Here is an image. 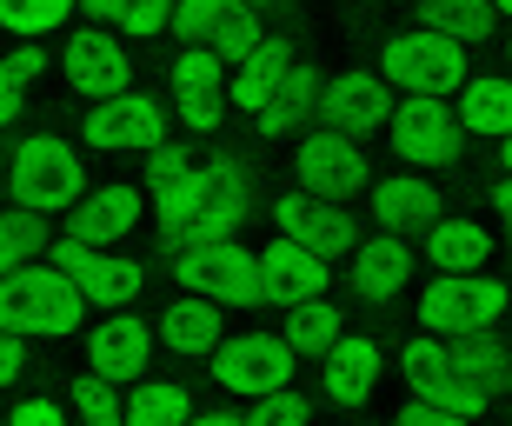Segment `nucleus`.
<instances>
[{
    "mask_svg": "<svg viewBox=\"0 0 512 426\" xmlns=\"http://www.w3.org/2000/svg\"><path fill=\"white\" fill-rule=\"evenodd\" d=\"M253 180L240 160H207L193 167L187 180H173L167 194H153V213H160V240L167 247H187V240H233V227L247 220Z\"/></svg>",
    "mask_w": 512,
    "mask_h": 426,
    "instance_id": "1",
    "label": "nucleus"
},
{
    "mask_svg": "<svg viewBox=\"0 0 512 426\" xmlns=\"http://www.w3.org/2000/svg\"><path fill=\"white\" fill-rule=\"evenodd\" d=\"M80 313H87V300H80V287L67 280L60 267H14L0 273V327H14L20 340L34 333V340H67V333L80 327Z\"/></svg>",
    "mask_w": 512,
    "mask_h": 426,
    "instance_id": "2",
    "label": "nucleus"
},
{
    "mask_svg": "<svg viewBox=\"0 0 512 426\" xmlns=\"http://www.w3.org/2000/svg\"><path fill=\"white\" fill-rule=\"evenodd\" d=\"M7 194L27 213H67L87 194V167H80V154L60 134H27L7 154Z\"/></svg>",
    "mask_w": 512,
    "mask_h": 426,
    "instance_id": "3",
    "label": "nucleus"
},
{
    "mask_svg": "<svg viewBox=\"0 0 512 426\" xmlns=\"http://www.w3.org/2000/svg\"><path fill=\"white\" fill-rule=\"evenodd\" d=\"M512 293L506 280H493V273H433L426 280V293H419V320H426V333H439V340H466V333H493L499 320H506Z\"/></svg>",
    "mask_w": 512,
    "mask_h": 426,
    "instance_id": "4",
    "label": "nucleus"
},
{
    "mask_svg": "<svg viewBox=\"0 0 512 426\" xmlns=\"http://www.w3.org/2000/svg\"><path fill=\"white\" fill-rule=\"evenodd\" d=\"M167 267L187 293H207L213 307H260V253H247L240 240L167 247Z\"/></svg>",
    "mask_w": 512,
    "mask_h": 426,
    "instance_id": "5",
    "label": "nucleus"
},
{
    "mask_svg": "<svg viewBox=\"0 0 512 426\" xmlns=\"http://www.w3.org/2000/svg\"><path fill=\"white\" fill-rule=\"evenodd\" d=\"M380 74L406 94H459L466 87V54H459V40L433 34V27H413V34H393L380 47Z\"/></svg>",
    "mask_w": 512,
    "mask_h": 426,
    "instance_id": "6",
    "label": "nucleus"
},
{
    "mask_svg": "<svg viewBox=\"0 0 512 426\" xmlns=\"http://www.w3.org/2000/svg\"><path fill=\"white\" fill-rule=\"evenodd\" d=\"M293 373H300V353L286 333H240V340L213 347V380L227 393H247V400L293 387Z\"/></svg>",
    "mask_w": 512,
    "mask_h": 426,
    "instance_id": "7",
    "label": "nucleus"
},
{
    "mask_svg": "<svg viewBox=\"0 0 512 426\" xmlns=\"http://www.w3.org/2000/svg\"><path fill=\"white\" fill-rule=\"evenodd\" d=\"M386 134H393V160H406V167H446V160H459V114L439 94L393 100Z\"/></svg>",
    "mask_w": 512,
    "mask_h": 426,
    "instance_id": "8",
    "label": "nucleus"
},
{
    "mask_svg": "<svg viewBox=\"0 0 512 426\" xmlns=\"http://www.w3.org/2000/svg\"><path fill=\"white\" fill-rule=\"evenodd\" d=\"M167 140V107L153 94H107L87 107V147L100 154H153Z\"/></svg>",
    "mask_w": 512,
    "mask_h": 426,
    "instance_id": "9",
    "label": "nucleus"
},
{
    "mask_svg": "<svg viewBox=\"0 0 512 426\" xmlns=\"http://www.w3.org/2000/svg\"><path fill=\"white\" fill-rule=\"evenodd\" d=\"M60 74H67L74 94L107 100V94H127L133 87V54L114 27H74L67 47H60Z\"/></svg>",
    "mask_w": 512,
    "mask_h": 426,
    "instance_id": "10",
    "label": "nucleus"
},
{
    "mask_svg": "<svg viewBox=\"0 0 512 426\" xmlns=\"http://www.w3.org/2000/svg\"><path fill=\"white\" fill-rule=\"evenodd\" d=\"M54 267L80 287V300H87V307H107V313L133 307V300H140V280H147V267H140V260L107 253V247H80V240H60V247H54Z\"/></svg>",
    "mask_w": 512,
    "mask_h": 426,
    "instance_id": "11",
    "label": "nucleus"
},
{
    "mask_svg": "<svg viewBox=\"0 0 512 426\" xmlns=\"http://www.w3.org/2000/svg\"><path fill=\"white\" fill-rule=\"evenodd\" d=\"M293 167H300V187L306 194H326V200H353V194H366L373 187V167H366V154H360V140L353 134H313V140H300V154H293Z\"/></svg>",
    "mask_w": 512,
    "mask_h": 426,
    "instance_id": "12",
    "label": "nucleus"
},
{
    "mask_svg": "<svg viewBox=\"0 0 512 426\" xmlns=\"http://www.w3.org/2000/svg\"><path fill=\"white\" fill-rule=\"evenodd\" d=\"M273 227H280V240H300V247H313L320 260L360 247L353 213H346L340 200H326V194H306V187H300V194H280V200H273Z\"/></svg>",
    "mask_w": 512,
    "mask_h": 426,
    "instance_id": "13",
    "label": "nucleus"
},
{
    "mask_svg": "<svg viewBox=\"0 0 512 426\" xmlns=\"http://www.w3.org/2000/svg\"><path fill=\"white\" fill-rule=\"evenodd\" d=\"M173 114L187 134H213L227 114V60L213 47H187L173 60Z\"/></svg>",
    "mask_w": 512,
    "mask_h": 426,
    "instance_id": "14",
    "label": "nucleus"
},
{
    "mask_svg": "<svg viewBox=\"0 0 512 426\" xmlns=\"http://www.w3.org/2000/svg\"><path fill=\"white\" fill-rule=\"evenodd\" d=\"M393 114V94H386V74H340L320 87V120L333 134H373Z\"/></svg>",
    "mask_w": 512,
    "mask_h": 426,
    "instance_id": "15",
    "label": "nucleus"
},
{
    "mask_svg": "<svg viewBox=\"0 0 512 426\" xmlns=\"http://www.w3.org/2000/svg\"><path fill=\"white\" fill-rule=\"evenodd\" d=\"M147 360H153V327H147V320H133L127 307L87 333V367H94L100 380H114V387L140 380V373H147Z\"/></svg>",
    "mask_w": 512,
    "mask_h": 426,
    "instance_id": "16",
    "label": "nucleus"
},
{
    "mask_svg": "<svg viewBox=\"0 0 512 426\" xmlns=\"http://www.w3.org/2000/svg\"><path fill=\"white\" fill-rule=\"evenodd\" d=\"M326 260L313 247H300V240H280V247L260 253V300L266 307H300V300H313V293H326Z\"/></svg>",
    "mask_w": 512,
    "mask_h": 426,
    "instance_id": "17",
    "label": "nucleus"
},
{
    "mask_svg": "<svg viewBox=\"0 0 512 426\" xmlns=\"http://www.w3.org/2000/svg\"><path fill=\"white\" fill-rule=\"evenodd\" d=\"M140 227V187H94L67 207V240L80 247H114Z\"/></svg>",
    "mask_w": 512,
    "mask_h": 426,
    "instance_id": "18",
    "label": "nucleus"
},
{
    "mask_svg": "<svg viewBox=\"0 0 512 426\" xmlns=\"http://www.w3.org/2000/svg\"><path fill=\"white\" fill-rule=\"evenodd\" d=\"M366 194H373V220H380L386 233H413V227H433L439 220V187L426 174H413V167L373 180Z\"/></svg>",
    "mask_w": 512,
    "mask_h": 426,
    "instance_id": "19",
    "label": "nucleus"
},
{
    "mask_svg": "<svg viewBox=\"0 0 512 426\" xmlns=\"http://www.w3.org/2000/svg\"><path fill=\"white\" fill-rule=\"evenodd\" d=\"M326 400H333V407H366V400H373V387H380V347H373V340H366V333H353V340H333V347H326Z\"/></svg>",
    "mask_w": 512,
    "mask_h": 426,
    "instance_id": "20",
    "label": "nucleus"
},
{
    "mask_svg": "<svg viewBox=\"0 0 512 426\" xmlns=\"http://www.w3.org/2000/svg\"><path fill=\"white\" fill-rule=\"evenodd\" d=\"M406 273H413V253H406L399 233H373V240L353 247V293H360V300H393V293H406Z\"/></svg>",
    "mask_w": 512,
    "mask_h": 426,
    "instance_id": "21",
    "label": "nucleus"
},
{
    "mask_svg": "<svg viewBox=\"0 0 512 426\" xmlns=\"http://www.w3.org/2000/svg\"><path fill=\"white\" fill-rule=\"evenodd\" d=\"M160 340H167L180 360H200V353H213L220 340H227V327H220V307H213L207 293H180V300L160 313Z\"/></svg>",
    "mask_w": 512,
    "mask_h": 426,
    "instance_id": "22",
    "label": "nucleus"
},
{
    "mask_svg": "<svg viewBox=\"0 0 512 426\" xmlns=\"http://www.w3.org/2000/svg\"><path fill=\"white\" fill-rule=\"evenodd\" d=\"M320 87H326V80L313 74L306 60H293V67H286V80L273 87V94H266L260 114H253V120H260V134H266V140H280V134H293L300 120H313V114H320Z\"/></svg>",
    "mask_w": 512,
    "mask_h": 426,
    "instance_id": "23",
    "label": "nucleus"
},
{
    "mask_svg": "<svg viewBox=\"0 0 512 426\" xmlns=\"http://www.w3.org/2000/svg\"><path fill=\"white\" fill-rule=\"evenodd\" d=\"M286 67H293V40H280V34H266L260 47H253L240 67H233V80H227V100L233 107H247V114H260L266 107V94L286 80Z\"/></svg>",
    "mask_w": 512,
    "mask_h": 426,
    "instance_id": "24",
    "label": "nucleus"
},
{
    "mask_svg": "<svg viewBox=\"0 0 512 426\" xmlns=\"http://www.w3.org/2000/svg\"><path fill=\"white\" fill-rule=\"evenodd\" d=\"M459 127L479 140H512V80L506 74H473L459 87Z\"/></svg>",
    "mask_w": 512,
    "mask_h": 426,
    "instance_id": "25",
    "label": "nucleus"
},
{
    "mask_svg": "<svg viewBox=\"0 0 512 426\" xmlns=\"http://www.w3.org/2000/svg\"><path fill=\"white\" fill-rule=\"evenodd\" d=\"M486 253H493V240H486V227L479 220H433L426 227V267H439V273H473V267H486Z\"/></svg>",
    "mask_w": 512,
    "mask_h": 426,
    "instance_id": "26",
    "label": "nucleus"
},
{
    "mask_svg": "<svg viewBox=\"0 0 512 426\" xmlns=\"http://www.w3.org/2000/svg\"><path fill=\"white\" fill-rule=\"evenodd\" d=\"M419 20H426L433 34L473 47V40H486L499 27V0H419Z\"/></svg>",
    "mask_w": 512,
    "mask_h": 426,
    "instance_id": "27",
    "label": "nucleus"
},
{
    "mask_svg": "<svg viewBox=\"0 0 512 426\" xmlns=\"http://www.w3.org/2000/svg\"><path fill=\"white\" fill-rule=\"evenodd\" d=\"M446 347H453V373H466L473 387H486V393L512 387V353L499 333H466V340H446Z\"/></svg>",
    "mask_w": 512,
    "mask_h": 426,
    "instance_id": "28",
    "label": "nucleus"
},
{
    "mask_svg": "<svg viewBox=\"0 0 512 426\" xmlns=\"http://www.w3.org/2000/svg\"><path fill=\"white\" fill-rule=\"evenodd\" d=\"M240 14H253L247 0H173V20H167V27L187 40V47H213V40L227 34Z\"/></svg>",
    "mask_w": 512,
    "mask_h": 426,
    "instance_id": "29",
    "label": "nucleus"
},
{
    "mask_svg": "<svg viewBox=\"0 0 512 426\" xmlns=\"http://www.w3.org/2000/svg\"><path fill=\"white\" fill-rule=\"evenodd\" d=\"M127 426H193V400L173 380H133L127 393Z\"/></svg>",
    "mask_w": 512,
    "mask_h": 426,
    "instance_id": "30",
    "label": "nucleus"
},
{
    "mask_svg": "<svg viewBox=\"0 0 512 426\" xmlns=\"http://www.w3.org/2000/svg\"><path fill=\"white\" fill-rule=\"evenodd\" d=\"M80 7H87L100 27L127 34V40H147V34H160V27L173 20V0H80Z\"/></svg>",
    "mask_w": 512,
    "mask_h": 426,
    "instance_id": "31",
    "label": "nucleus"
},
{
    "mask_svg": "<svg viewBox=\"0 0 512 426\" xmlns=\"http://www.w3.org/2000/svg\"><path fill=\"white\" fill-rule=\"evenodd\" d=\"M286 340H293V353H326L333 340H340V307H333L326 293L286 307Z\"/></svg>",
    "mask_w": 512,
    "mask_h": 426,
    "instance_id": "32",
    "label": "nucleus"
},
{
    "mask_svg": "<svg viewBox=\"0 0 512 426\" xmlns=\"http://www.w3.org/2000/svg\"><path fill=\"white\" fill-rule=\"evenodd\" d=\"M413 400H426V407H439V413H459V420H479V413L493 407V393L486 387H473L466 373H433V380H419L413 387Z\"/></svg>",
    "mask_w": 512,
    "mask_h": 426,
    "instance_id": "33",
    "label": "nucleus"
},
{
    "mask_svg": "<svg viewBox=\"0 0 512 426\" xmlns=\"http://www.w3.org/2000/svg\"><path fill=\"white\" fill-rule=\"evenodd\" d=\"M40 67H47V54H40L34 40H20L14 54L0 60V127H14L20 107H27V87L40 80Z\"/></svg>",
    "mask_w": 512,
    "mask_h": 426,
    "instance_id": "34",
    "label": "nucleus"
},
{
    "mask_svg": "<svg viewBox=\"0 0 512 426\" xmlns=\"http://www.w3.org/2000/svg\"><path fill=\"white\" fill-rule=\"evenodd\" d=\"M74 7L80 0H0V27L14 40H40V34H54V27H67Z\"/></svg>",
    "mask_w": 512,
    "mask_h": 426,
    "instance_id": "35",
    "label": "nucleus"
},
{
    "mask_svg": "<svg viewBox=\"0 0 512 426\" xmlns=\"http://www.w3.org/2000/svg\"><path fill=\"white\" fill-rule=\"evenodd\" d=\"M40 247H47V227H40V213H27V207L0 213V273L27 267Z\"/></svg>",
    "mask_w": 512,
    "mask_h": 426,
    "instance_id": "36",
    "label": "nucleus"
},
{
    "mask_svg": "<svg viewBox=\"0 0 512 426\" xmlns=\"http://www.w3.org/2000/svg\"><path fill=\"white\" fill-rule=\"evenodd\" d=\"M74 413H80V426H127V400L100 373H80L74 380Z\"/></svg>",
    "mask_w": 512,
    "mask_h": 426,
    "instance_id": "37",
    "label": "nucleus"
},
{
    "mask_svg": "<svg viewBox=\"0 0 512 426\" xmlns=\"http://www.w3.org/2000/svg\"><path fill=\"white\" fill-rule=\"evenodd\" d=\"M240 426H313V407H306V393L280 387V393H260V400H247Z\"/></svg>",
    "mask_w": 512,
    "mask_h": 426,
    "instance_id": "38",
    "label": "nucleus"
},
{
    "mask_svg": "<svg viewBox=\"0 0 512 426\" xmlns=\"http://www.w3.org/2000/svg\"><path fill=\"white\" fill-rule=\"evenodd\" d=\"M399 360H406V380H433V373H446L453 367V347H446V340H439V333H419V340H406V353H399Z\"/></svg>",
    "mask_w": 512,
    "mask_h": 426,
    "instance_id": "39",
    "label": "nucleus"
},
{
    "mask_svg": "<svg viewBox=\"0 0 512 426\" xmlns=\"http://www.w3.org/2000/svg\"><path fill=\"white\" fill-rule=\"evenodd\" d=\"M187 174H193V154H187V147H173V140H160L153 160H147V187H153V194H167L173 180H187Z\"/></svg>",
    "mask_w": 512,
    "mask_h": 426,
    "instance_id": "40",
    "label": "nucleus"
},
{
    "mask_svg": "<svg viewBox=\"0 0 512 426\" xmlns=\"http://www.w3.org/2000/svg\"><path fill=\"white\" fill-rule=\"evenodd\" d=\"M20 373H27V347H20L14 327H0V387H14Z\"/></svg>",
    "mask_w": 512,
    "mask_h": 426,
    "instance_id": "41",
    "label": "nucleus"
},
{
    "mask_svg": "<svg viewBox=\"0 0 512 426\" xmlns=\"http://www.w3.org/2000/svg\"><path fill=\"white\" fill-rule=\"evenodd\" d=\"M7 426H67V413H60L54 400H20V407L7 413Z\"/></svg>",
    "mask_w": 512,
    "mask_h": 426,
    "instance_id": "42",
    "label": "nucleus"
},
{
    "mask_svg": "<svg viewBox=\"0 0 512 426\" xmlns=\"http://www.w3.org/2000/svg\"><path fill=\"white\" fill-rule=\"evenodd\" d=\"M399 426H473V420H459V413H439V407H426V400H406Z\"/></svg>",
    "mask_w": 512,
    "mask_h": 426,
    "instance_id": "43",
    "label": "nucleus"
},
{
    "mask_svg": "<svg viewBox=\"0 0 512 426\" xmlns=\"http://www.w3.org/2000/svg\"><path fill=\"white\" fill-rule=\"evenodd\" d=\"M493 213L506 220V240H512V174H506V180H493Z\"/></svg>",
    "mask_w": 512,
    "mask_h": 426,
    "instance_id": "44",
    "label": "nucleus"
},
{
    "mask_svg": "<svg viewBox=\"0 0 512 426\" xmlns=\"http://www.w3.org/2000/svg\"><path fill=\"white\" fill-rule=\"evenodd\" d=\"M193 426H240V413H220V407H213V413H193Z\"/></svg>",
    "mask_w": 512,
    "mask_h": 426,
    "instance_id": "45",
    "label": "nucleus"
},
{
    "mask_svg": "<svg viewBox=\"0 0 512 426\" xmlns=\"http://www.w3.org/2000/svg\"><path fill=\"white\" fill-rule=\"evenodd\" d=\"M247 7H286V0H247Z\"/></svg>",
    "mask_w": 512,
    "mask_h": 426,
    "instance_id": "46",
    "label": "nucleus"
},
{
    "mask_svg": "<svg viewBox=\"0 0 512 426\" xmlns=\"http://www.w3.org/2000/svg\"><path fill=\"white\" fill-rule=\"evenodd\" d=\"M506 174H512V140H506Z\"/></svg>",
    "mask_w": 512,
    "mask_h": 426,
    "instance_id": "47",
    "label": "nucleus"
},
{
    "mask_svg": "<svg viewBox=\"0 0 512 426\" xmlns=\"http://www.w3.org/2000/svg\"><path fill=\"white\" fill-rule=\"evenodd\" d=\"M499 14H512V0H499Z\"/></svg>",
    "mask_w": 512,
    "mask_h": 426,
    "instance_id": "48",
    "label": "nucleus"
},
{
    "mask_svg": "<svg viewBox=\"0 0 512 426\" xmlns=\"http://www.w3.org/2000/svg\"><path fill=\"white\" fill-rule=\"evenodd\" d=\"M0 426H7V413H0Z\"/></svg>",
    "mask_w": 512,
    "mask_h": 426,
    "instance_id": "49",
    "label": "nucleus"
}]
</instances>
